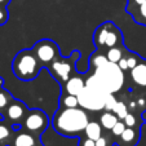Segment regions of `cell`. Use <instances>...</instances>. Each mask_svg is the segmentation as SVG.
I'll use <instances>...</instances> for the list:
<instances>
[{"label": "cell", "mask_w": 146, "mask_h": 146, "mask_svg": "<svg viewBox=\"0 0 146 146\" xmlns=\"http://www.w3.org/2000/svg\"><path fill=\"white\" fill-rule=\"evenodd\" d=\"M88 123V113L80 106L71 109L60 108L52 120L54 131L64 137H82Z\"/></svg>", "instance_id": "cell-1"}, {"label": "cell", "mask_w": 146, "mask_h": 146, "mask_svg": "<svg viewBox=\"0 0 146 146\" xmlns=\"http://www.w3.org/2000/svg\"><path fill=\"white\" fill-rule=\"evenodd\" d=\"M94 83H97L101 88H104L108 93L115 94L123 89L125 84V74L119 67L118 64L113 62H106L105 65L97 67L93 72L88 74Z\"/></svg>", "instance_id": "cell-2"}, {"label": "cell", "mask_w": 146, "mask_h": 146, "mask_svg": "<svg viewBox=\"0 0 146 146\" xmlns=\"http://www.w3.org/2000/svg\"><path fill=\"white\" fill-rule=\"evenodd\" d=\"M43 69L41 64L34 54L33 49H22L19 50L13 58L12 70L16 78L23 82L34 80L39 75L40 70Z\"/></svg>", "instance_id": "cell-3"}, {"label": "cell", "mask_w": 146, "mask_h": 146, "mask_svg": "<svg viewBox=\"0 0 146 146\" xmlns=\"http://www.w3.org/2000/svg\"><path fill=\"white\" fill-rule=\"evenodd\" d=\"M110 94L111 93H108L105 89H102L97 84L86 80L84 88L78 94L79 106L87 111L100 113V111L105 110V104Z\"/></svg>", "instance_id": "cell-4"}, {"label": "cell", "mask_w": 146, "mask_h": 146, "mask_svg": "<svg viewBox=\"0 0 146 146\" xmlns=\"http://www.w3.org/2000/svg\"><path fill=\"white\" fill-rule=\"evenodd\" d=\"M80 57L79 50H72V53L67 57H58L56 61H53L52 64L47 67L49 70L50 75L58 82L60 86H64L65 83L70 79L74 74H76V62Z\"/></svg>", "instance_id": "cell-5"}, {"label": "cell", "mask_w": 146, "mask_h": 146, "mask_svg": "<svg viewBox=\"0 0 146 146\" xmlns=\"http://www.w3.org/2000/svg\"><path fill=\"white\" fill-rule=\"evenodd\" d=\"M31 49L39 60V62L41 64V66L45 69L61 56L57 43L50 39H41V40L36 41Z\"/></svg>", "instance_id": "cell-6"}, {"label": "cell", "mask_w": 146, "mask_h": 146, "mask_svg": "<svg viewBox=\"0 0 146 146\" xmlns=\"http://www.w3.org/2000/svg\"><path fill=\"white\" fill-rule=\"evenodd\" d=\"M48 125H49V118L45 114V111L40 109H31L26 115L22 128L30 133L41 136L47 131Z\"/></svg>", "instance_id": "cell-7"}, {"label": "cell", "mask_w": 146, "mask_h": 146, "mask_svg": "<svg viewBox=\"0 0 146 146\" xmlns=\"http://www.w3.org/2000/svg\"><path fill=\"white\" fill-rule=\"evenodd\" d=\"M27 113H29V109L26 108L25 102L13 98V101L8 105L5 113H4V119L8 123L12 124L14 131H19L22 129V124L25 121Z\"/></svg>", "instance_id": "cell-8"}, {"label": "cell", "mask_w": 146, "mask_h": 146, "mask_svg": "<svg viewBox=\"0 0 146 146\" xmlns=\"http://www.w3.org/2000/svg\"><path fill=\"white\" fill-rule=\"evenodd\" d=\"M8 146H44L40 136L22 129L16 131Z\"/></svg>", "instance_id": "cell-9"}, {"label": "cell", "mask_w": 146, "mask_h": 146, "mask_svg": "<svg viewBox=\"0 0 146 146\" xmlns=\"http://www.w3.org/2000/svg\"><path fill=\"white\" fill-rule=\"evenodd\" d=\"M141 137V127H127L119 137L115 138L118 146H137Z\"/></svg>", "instance_id": "cell-10"}, {"label": "cell", "mask_w": 146, "mask_h": 146, "mask_svg": "<svg viewBox=\"0 0 146 146\" xmlns=\"http://www.w3.org/2000/svg\"><path fill=\"white\" fill-rule=\"evenodd\" d=\"M86 86V79L83 76H80L79 74H74L64 86H61V93H67V94H78L82 92V89Z\"/></svg>", "instance_id": "cell-11"}, {"label": "cell", "mask_w": 146, "mask_h": 146, "mask_svg": "<svg viewBox=\"0 0 146 146\" xmlns=\"http://www.w3.org/2000/svg\"><path fill=\"white\" fill-rule=\"evenodd\" d=\"M129 75L136 87L146 89V61L140 60V62L132 70H129Z\"/></svg>", "instance_id": "cell-12"}, {"label": "cell", "mask_w": 146, "mask_h": 146, "mask_svg": "<svg viewBox=\"0 0 146 146\" xmlns=\"http://www.w3.org/2000/svg\"><path fill=\"white\" fill-rule=\"evenodd\" d=\"M110 26H111V21H108V22L100 25L98 27L94 30V33H93V43H94V45H96L97 49L104 50V48H105L106 38H108L109 30H110Z\"/></svg>", "instance_id": "cell-13"}, {"label": "cell", "mask_w": 146, "mask_h": 146, "mask_svg": "<svg viewBox=\"0 0 146 146\" xmlns=\"http://www.w3.org/2000/svg\"><path fill=\"white\" fill-rule=\"evenodd\" d=\"M121 44H123L121 31L119 30V27L115 23L111 22L110 30H109L108 38H106V41H105V48H104V50L110 49V48H114V47H118V45H121Z\"/></svg>", "instance_id": "cell-14"}, {"label": "cell", "mask_w": 146, "mask_h": 146, "mask_svg": "<svg viewBox=\"0 0 146 146\" xmlns=\"http://www.w3.org/2000/svg\"><path fill=\"white\" fill-rule=\"evenodd\" d=\"M106 62H109L108 57H106V53L105 50H101V49H97L96 52H93L91 56H89V60H88V71L87 74H91L93 72L97 67L102 66V65H105Z\"/></svg>", "instance_id": "cell-15"}, {"label": "cell", "mask_w": 146, "mask_h": 146, "mask_svg": "<svg viewBox=\"0 0 146 146\" xmlns=\"http://www.w3.org/2000/svg\"><path fill=\"white\" fill-rule=\"evenodd\" d=\"M14 132L12 124L7 120H0V146H8Z\"/></svg>", "instance_id": "cell-16"}, {"label": "cell", "mask_w": 146, "mask_h": 146, "mask_svg": "<svg viewBox=\"0 0 146 146\" xmlns=\"http://www.w3.org/2000/svg\"><path fill=\"white\" fill-rule=\"evenodd\" d=\"M125 9H127V13L132 16V18L135 19V22L146 26V1L137 7L125 8Z\"/></svg>", "instance_id": "cell-17"}, {"label": "cell", "mask_w": 146, "mask_h": 146, "mask_svg": "<svg viewBox=\"0 0 146 146\" xmlns=\"http://www.w3.org/2000/svg\"><path fill=\"white\" fill-rule=\"evenodd\" d=\"M104 128H102V125L100 124V121H96V120H89V123L87 124L86 129H84V135L86 137L88 138H92V140H98L100 137L102 136V133H104Z\"/></svg>", "instance_id": "cell-18"}, {"label": "cell", "mask_w": 146, "mask_h": 146, "mask_svg": "<svg viewBox=\"0 0 146 146\" xmlns=\"http://www.w3.org/2000/svg\"><path fill=\"white\" fill-rule=\"evenodd\" d=\"M128 49L124 47V44L121 45H118V47H114V48H110V49H106L105 53H106V57L110 62L113 64H118L119 61L124 57V56L127 54Z\"/></svg>", "instance_id": "cell-19"}, {"label": "cell", "mask_w": 146, "mask_h": 146, "mask_svg": "<svg viewBox=\"0 0 146 146\" xmlns=\"http://www.w3.org/2000/svg\"><path fill=\"white\" fill-rule=\"evenodd\" d=\"M119 120V118L113 113V111H106L104 110V113H101L100 115V124L102 125V128L105 131L110 132L111 128L116 124V121Z\"/></svg>", "instance_id": "cell-20"}, {"label": "cell", "mask_w": 146, "mask_h": 146, "mask_svg": "<svg viewBox=\"0 0 146 146\" xmlns=\"http://www.w3.org/2000/svg\"><path fill=\"white\" fill-rule=\"evenodd\" d=\"M12 101H13V96L11 94V92H8L4 87H0V120H5L4 113Z\"/></svg>", "instance_id": "cell-21"}, {"label": "cell", "mask_w": 146, "mask_h": 146, "mask_svg": "<svg viewBox=\"0 0 146 146\" xmlns=\"http://www.w3.org/2000/svg\"><path fill=\"white\" fill-rule=\"evenodd\" d=\"M60 108H65V109L79 108V100H78V96H74V94H67V93H61Z\"/></svg>", "instance_id": "cell-22"}, {"label": "cell", "mask_w": 146, "mask_h": 146, "mask_svg": "<svg viewBox=\"0 0 146 146\" xmlns=\"http://www.w3.org/2000/svg\"><path fill=\"white\" fill-rule=\"evenodd\" d=\"M113 113L115 114L120 120H123V119L127 116V114L129 113V108H128V105L124 101H118L116 105L114 106V109H113Z\"/></svg>", "instance_id": "cell-23"}, {"label": "cell", "mask_w": 146, "mask_h": 146, "mask_svg": "<svg viewBox=\"0 0 146 146\" xmlns=\"http://www.w3.org/2000/svg\"><path fill=\"white\" fill-rule=\"evenodd\" d=\"M123 120L127 127H141V124H142V119L140 118V115L132 113V111H129Z\"/></svg>", "instance_id": "cell-24"}, {"label": "cell", "mask_w": 146, "mask_h": 146, "mask_svg": "<svg viewBox=\"0 0 146 146\" xmlns=\"http://www.w3.org/2000/svg\"><path fill=\"white\" fill-rule=\"evenodd\" d=\"M109 131H106V132L102 133V136L98 138V140H96V146H114V143H115V138H114V136L110 133H108Z\"/></svg>", "instance_id": "cell-25"}, {"label": "cell", "mask_w": 146, "mask_h": 146, "mask_svg": "<svg viewBox=\"0 0 146 146\" xmlns=\"http://www.w3.org/2000/svg\"><path fill=\"white\" fill-rule=\"evenodd\" d=\"M127 128V125H125V123H124V120H120L119 119L118 121H116V124L114 125L113 128H111V135L114 136V138H116V137H119V136L123 133V131Z\"/></svg>", "instance_id": "cell-26"}, {"label": "cell", "mask_w": 146, "mask_h": 146, "mask_svg": "<svg viewBox=\"0 0 146 146\" xmlns=\"http://www.w3.org/2000/svg\"><path fill=\"white\" fill-rule=\"evenodd\" d=\"M125 57H127V64H128V69H129V70H132L133 67H135L136 65L140 62V60H141V58L138 57L136 53L129 52V50L127 52V56H125Z\"/></svg>", "instance_id": "cell-27"}, {"label": "cell", "mask_w": 146, "mask_h": 146, "mask_svg": "<svg viewBox=\"0 0 146 146\" xmlns=\"http://www.w3.org/2000/svg\"><path fill=\"white\" fill-rule=\"evenodd\" d=\"M116 102H118V100L115 98V96H114V94H110V96L108 97L106 104H105V110L106 111H113L114 106L116 105Z\"/></svg>", "instance_id": "cell-28"}, {"label": "cell", "mask_w": 146, "mask_h": 146, "mask_svg": "<svg viewBox=\"0 0 146 146\" xmlns=\"http://www.w3.org/2000/svg\"><path fill=\"white\" fill-rule=\"evenodd\" d=\"M79 146H96V141L86 136H82L79 137Z\"/></svg>", "instance_id": "cell-29"}, {"label": "cell", "mask_w": 146, "mask_h": 146, "mask_svg": "<svg viewBox=\"0 0 146 146\" xmlns=\"http://www.w3.org/2000/svg\"><path fill=\"white\" fill-rule=\"evenodd\" d=\"M9 18L8 11H7V7H0V25H4L7 23Z\"/></svg>", "instance_id": "cell-30"}, {"label": "cell", "mask_w": 146, "mask_h": 146, "mask_svg": "<svg viewBox=\"0 0 146 146\" xmlns=\"http://www.w3.org/2000/svg\"><path fill=\"white\" fill-rule=\"evenodd\" d=\"M125 56H127V54H125ZM125 56H124V57L121 58V60H120V61H119V62H118L119 67H120V69L123 70L124 72L127 71V70H129V69H128V64H127V57H125Z\"/></svg>", "instance_id": "cell-31"}, {"label": "cell", "mask_w": 146, "mask_h": 146, "mask_svg": "<svg viewBox=\"0 0 146 146\" xmlns=\"http://www.w3.org/2000/svg\"><path fill=\"white\" fill-rule=\"evenodd\" d=\"M146 0H128V4H127V8H132V7H137L140 4L145 3Z\"/></svg>", "instance_id": "cell-32"}, {"label": "cell", "mask_w": 146, "mask_h": 146, "mask_svg": "<svg viewBox=\"0 0 146 146\" xmlns=\"http://www.w3.org/2000/svg\"><path fill=\"white\" fill-rule=\"evenodd\" d=\"M11 3V0H0V7H7Z\"/></svg>", "instance_id": "cell-33"}, {"label": "cell", "mask_w": 146, "mask_h": 146, "mask_svg": "<svg viewBox=\"0 0 146 146\" xmlns=\"http://www.w3.org/2000/svg\"><path fill=\"white\" fill-rule=\"evenodd\" d=\"M3 83H4V82H3V79L0 78V87H3Z\"/></svg>", "instance_id": "cell-34"}]
</instances>
